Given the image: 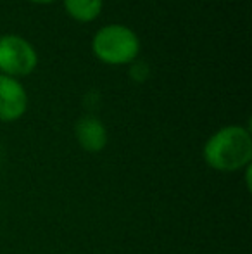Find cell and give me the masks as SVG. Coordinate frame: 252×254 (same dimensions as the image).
Segmentation results:
<instances>
[{"label":"cell","mask_w":252,"mask_h":254,"mask_svg":"<svg viewBox=\"0 0 252 254\" xmlns=\"http://www.w3.org/2000/svg\"><path fill=\"white\" fill-rule=\"evenodd\" d=\"M31 2H37V3H49V2H54V0H31Z\"/></svg>","instance_id":"obj_7"},{"label":"cell","mask_w":252,"mask_h":254,"mask_svg":"<svg viewBox=\"0 0 252 254\" xmlns=\"http://www.w3.org/2000/svg\"><path fill=\"white\" fill-rule=\"evenodd\" d=\"M78 144L87 152H101L107 145V130L99 118L87 114L76 121L74 127Z\"/></svg>","instance_id":"obj_5"},{"label":"cell","mask_w":252,"mask_h":254,"mask_svg":"<svg viewBox=\"0 0 252 254\" xmlns=\"http://www.w3.org/2000/svg\"><path fill=\"white\" fill-rule=\"evenodd\" d=\"M28 107V95L23 85L5 74H0V121L19 120Z\"/></svg>","instance_id":"obj_4"},{"label":"cell","mask_w":252,"mask_h":254,"mask_svg":"<svg viewBox=\"0 0 252 254\" xmlns=\"http://www.w3.org/2000/svg\"><path fill=\"white\" fill-rule=\"evenodd\" d=\"M209 168L221 173L246 170L252 159V138L247 128L225 127L207 138L202 151Z\"/></svg>","instance_id":"obj_1"},{"label":"cell","mask_w":252,"mask_h":254,"mask_svg":"<svg viewBox=\"0 0 252 254\" xmlns=\"http://www.w3.org/2000/svg\"><path fill=\"white\" fill-rule=\"evenodd\" d=\"M64 7L73 19L88 23L101 14L102 0H64Z\"/></svg>","instance_id":"obj_6"},{"label":"cell","mask_w":252,"mask_h":254,"mask_svg":"<svg viewBox=\"0 0 252 254\" xmlns=\"http://www.w3.org/2000/svg\"><path fill=\"white\" fill-rule=\"evenodd\" d=\"M94 52L107 64H128L138 56L140 42L138 37L126 26L111 24L104 26L94 37Z\"/></svg>","instance_id":"obj_2"},{"label":"cell","mask_w":252,"mask_h":254,"mask_svg":"<svg viewBox=\"0 0 252 254\" xmlns=\"http://www.w3.org/2000/svg\"><path fill=\"white\" fill-rule=\"evenodd\" d=\"M38 57L33 45L17 35L0 37V71L5 76H24L37 67Z\"/></svg>","instance_id":"obj_3"}]
</instances>
